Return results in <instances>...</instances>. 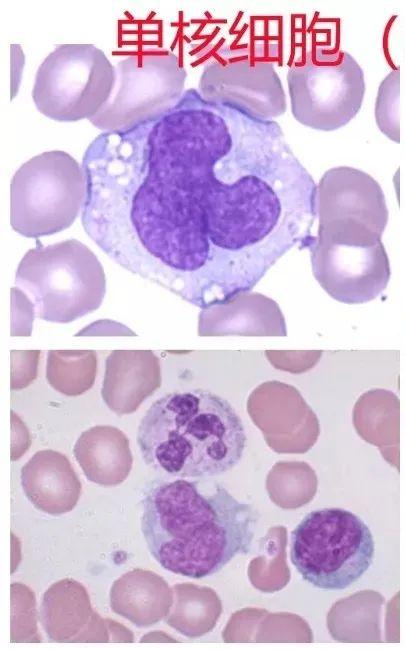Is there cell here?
<instances>
[{
  "label": "cell",
  "instance_id": "9a60e30c",
  "mask_svg": "<svg viewBox=\"0 0 405 649\" xmlns=\"http://www.w3.org/2000/svg\"><path fill=\"white\" fill-rule=\"evenodd\" d=\"M21 485L37 509L56 516L74 509L82 490L69 459L51 449L36 452L24 464Z\"/></svg>",
  "mask_w": 405,
  "mask_h": 649
},
{
  "label": "cell",
  "instance_id": "52a82bcc",
  "mask_svg": "<svg viewBox=\"0 0 405 649\" xmlns=\"http://www.w3.org/2000/svg\"><path fill=\"white\" fill-rule=\"evenodd\" d=\"M286 80L293 117L324 132L346 126L359 113L366 91L361 66L339 49L309 51L290 66Z\"/></svg>",
  "mask_w": 405,
  "mask_h": 649
},
{
  "label": "cell",
  "instance_id": "30bf717a",
  "mask_svg": "<svg viewBox=\"0 0 405 649\" xmlns=\"http://www.w3.org/2000/svg\"><path fill=\"white\" fill-rule=\"evenodd\" d=\"M197 90L209 102L261 121L275 120L287 109L284 87L273 62L248 54L208 61Z\"/></svg>",
  "mask_w": 405,
  "mask_h": 649
},
{
  "label": "cell",
  "instance_id": "277c9868",
  "mask_svg": "<svg viewBox=\"0 0 405 649\" xmlns=\"http://www.w3.org/2000/svg\"><path fill=\"white\" fill-rule=\"evenodd\" d=\"M15 285L33 303L36 317L69 323L100 307L106 277L96 255L82 242L67 239L44 246L37 240L19 262Z\"/></svg>",
  "mask_w": 405,
  "mask_h": 649
},
{
  "label": "cell",
  "instance_id": "4fadbf2b",
  "mask_svg": "<svg viewBox=\"0 0 405 649\" xmlns=\"http://www.w3.org/2000/svg\"><path fill=\"white\" fill-rule=\"evenodd\" d=\"M199 336H287L284 315L273 299L245 292L233 299L201 309Z\"/></svg>",
  "mask_w": 405,
  "mask_h": 649
},
{
  "label": "cell",
  "instance_id": "ba28073f",
  "mask_svg": "<svg viewBox=\"0 0 405 649\" xmlns=\"http://www.w3.org/2000/svg\"><path fill=\"white\" fill-rule=\"evenodd\" d=\"M115 66L92 44L57 46L37 69L32 99L37 110L59 122L90 120L115 86Z\"/></svg>",
  "mask_w": 405,
  "mask_h": 649
},
{
  "label": "cell",
  "instance_id": "6da1fadb",
  "mask_svg": "<svg viewBox=\"0 0 405 649\" xmlns=\"http://www.w3.org/2000/svg\"><path fill=\"white\" fill-rule=\"evenodd\" d=\"M316 187L277 121L190 88L134 133L114 202L137 265L204 309L252 291L289 250L307 248Z\"/></svg>",
  "mask_w": 405,
  "mask_h": 649
},
{
  "label": "cell",
  "instance_id": "44dd1931",
  "mask_svg": "<svg viewBox=\"0 0 405 649\" xmlns=\"http://www.w3.org/2000/svg\"><path fill=\"white\" fill-rule=\"evenodd\" d=\"M11 642H41L37 628L36 599L24 584H11Z\"/></svg>",
  "mask_w": 405,
  "mask_h": 649
},
{
  "label": "cell",
  "instance_id": "ac0fdd59",
  "mask_svg": "<svg viewBox=\"0 0 405 649\" xmlns=\"http://www.w3.org/2000/svg\"><path fill=\"white\" fill-rule=\"evenodd\" d=\"M222 613V603L210 587L192 583L173 586V602L166 623L185 637L198 638L212 631Z\"/></svg>",
  "mask_w": 405,
  "mask_h": 649
},
{
  "label": "cell",
  "instance_id": "3957f363",
  "mask_svg": "<svg viewBox=\"0 0 405 649\" xmlns=\"http://www.w3.org/2000/svg\"><path fill=\"white\" fill-rule=\"evenodd\" d=\"M136 440L152 469L181 478H207L235 467L247 438L232 405L198 388L154 401L140 421Z\"/></svg>",
  "mask_w": 405,
  "mask_h": 649
},
{
  "label": "cell",
  "instance_id": "ffe728a7",
  "mask_svg": "<svg viewBox=\"0 0 405 649\" xmlns=\"http://www.w3.org/2000/svg\"><path fill=\"white\" fill-rule=\"evenodd\" d=\"M266 488L273 503L281 508L295 509L315 496L317 478L305 462L280 461L268 473Z\"/></svg>",
  "mask_w": 405,
  "mask_h": 649
},
{
  "label": "cell",
  "instance_id": "5bb4252c",
  "mask_svg": "<svg viewBox=\"0 0 405 649\" xmlns=\"http://www.w3.org/2000/svg\"><path fill=\"white\" fill-rule=\"evenodd\" d=\"M158 357L150 350H113L105 360L101 396L117 415L134 413L161 386Z\"/></svg>",
  "mask_w": 405,
  "mask_h": 649
},
{
  "label": "cell",
  "instance_id": "2e32d148",
  "mask_svg": "<svg viewBox=\"0 0 405 649\" xmlns=\"http://www.w3.org/2000/svg\"><path fill=\"white\" fill-rule=\"evenodd\" d=\"M73 455L86 478L101 486L123 483L133 464L129 439L119 428L93 426L81 433Z\"/></svg>",
  "mask_w": 405,
  "mask_h": 649
},
{
  "label": "cell",
  "instance_id": "e0dca14e",
  "mask_svg": "<svg viewBox=\"0 0 405 649\" xmlns=\"http://www.w3.org/2000/svg\"><path fill=\"white\" fill-rule=\"evenodd\" d=\"M172 602L173 590L150 570L128 571L110 589L112 611L137 627H149L165 619Z\"/></svg>",
  "mask_w": 405,
  "mask_h": 649
},
{
  "label": "cell",
  "instance_id": "603a6c76",
  "mask_svg": "<svg viewBox=\"0 0 405 649\" xmlns=\"http://www.w3.org/2000/svg\"><path fill=\"white\" fill-rule=\"evenodd\" d=\"M12 297V331L11 335L28 336L31 334L35 308L28 296L18 287L11 289Z\"/></svg>",
  "mask_w": 405,
  "mask_h": 649
},
{
  "label": "cell",
  "instance_id": "5b68a950",
  "mask_svg": "<svg viewBox=\"0 0 405 649\" xmlns=\"http://www.w3.org/2000/svg\"><path fill=\"white\" fill-rule=\"evenodd\" d=\"M375 545L367 524L342 508L309 512L291 534V562L323 590H343L368 570Z\"/></svg>",
  "mask_w": 405,
  "mask_h": 649
},
{
  "label": "cell",
  "instance_id": "7a4b0ae2",
  "mask_svg": "<svg viewBox=\"0 0 405 649\" xmlns=\"http://www.w3.org/2000/svg\"><path fill=\"white\" fill-rule=\"evenodd\" d=\"M198 481L155 482L142 501L141 531L149 552L164 569L198 579L248 554L258 512L214 483L207 493Z\"/></svg>",
  "mask_w": 405,
  "mask_h": 649
},
{
  "label": "cell",
  "instance_id": "7c38bea8",
  "mask_svg": "<svg viewBox=\"0 0 405 649\" xmlns=\"http://www.w3.org/2000/svg\"><path fill=\"white\" fill-rule=\"evenodd\" d=\"M40 620L52 642H113V620L103 619L92 609L86 588L74 579L59 580L46 590Z\"/></svg>",
  "mask_w": 405,
  "mask_h": 649
},
{
  "label": "cell",
  "instance_id": "8992f818",
  "mask_svg": "<svg viewBox=\"0 0 405 649\" xmlns=\"http://www.w3.org/2000/svg\"><path fill=\"white\" fill-rule=\"evenodd\" d=\"M86 193L83 167L70 154L61 150L38 154L11 180V227L36 239L63 231L82 212Z\"/></svg>",
  "mask_w": 405,
  "mask_h": 649
},
{
  "label": "cell",
  "instance_id": "cb8c5ba5",
  "mask_svg": "<svg viewBox=\"0 0 405 649\" xmlns=\"http://www.w3.org/2000/svg\"><path fill=\"white\" fill-rule=\"evenodd\" d=\"M76 335L78 336H114V335H135L126 326L109 320L96 321L86 328L82 329Z\"/></svg>",
  "mask_w": 405,
  "mask_h": 649
},
{
  "label": "cell",
  "instance_id": "8fae6325",
  "mask_svg": "<svg viewBox=\"0 0 405 649\" xmlns=\"http://www.w3.org/2000/svg\"><path fill=\"white\" fill-rule=\"evenodd\" d=\"M247 411L278 453H304L318 437L317 416L290 384L271 380L258 385L248 397Z\"/></svg>",
  "mask_w": 405,
  "mask_h": 649
},
{
  "label": "cell",
  "instance_id": "7402d4cb",
  "mask_svg": "<svg viewBox=\"0 0 405 649\" xmlns=\"http://www.w3.org/2000/svg\"><path fill=\"white\" fill-rule=\"evenodd\" d=\"M399 105L400 71L394 69L379 85L374 113L379 130L395 143H400Z\"/></svg>",
  "mask_w": 405,
  "mask_h": 649
},
{
  "label": "cell",
  "instance_id": "9c48e42d",
  "mask_svg": "<svg viewBox=\"0 0 405 649\" xmlns=\"http://www.w3.org/2000/svg\"><path fill=\"white\" fill-rule=\"evenodd\" d=\"M106 104L89 121L102 132H122L158 120L185 93L187 72L168 50L135 52L119 60Z\"/></svg>",
  "mask_w": 405,
  "mask_h": 649
},
{
  "label": "cell",
  "instance_id": "d6986e66",
  "mask_svg": "<svg viewBox=\"0 0 405 649\" xmlns=\"http://www.w3.org/2000/svg\"><path fill=\"white\" fill-rule=\"evenodd\" d=\"M97 353L93 350H50L46 360V379L56 391L79 396L88 391L97 374Z\"/></svg>",
  "mask_w": 405,
  "mask_h": 649
}]
</instances>
